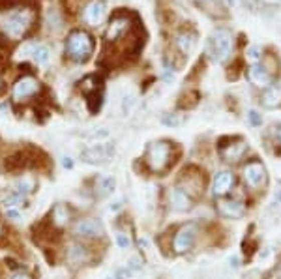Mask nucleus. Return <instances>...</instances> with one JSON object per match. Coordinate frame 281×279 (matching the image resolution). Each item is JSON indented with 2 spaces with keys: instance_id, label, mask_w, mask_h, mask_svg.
<instances>
[{
  "instance_id": "nucleus-1",
  "label": "nucleus",
  "mask_w": 281,
  "mask_h": 279,
  "mask_svg": "<svg viewBox=\"0 0 281 279\" xmlns=\"http://www.w3.org/2000/svg\"><path fill=\"white\" fill-rule=\"evenodd\" d=\"M94 51V43H92V38L83 32V30H73L70 36H68V42H66V55L77 62H84L88 60Z\"/></svg>"
},
{
  "instance_id": "nucleus-2",
  "label": "nucleus",
  "mask_w": 281,
  "mask_h": 279,
  "mask_svg": "<svg viewBox=\"0 0 281 279\" xmlns=\"http://www.w3.org/2000/svg\"><path fill=\"white\" fill-rule=\"evenodd\" d=\"M173 159V146L167 141H156L147 148V161L148 169L154 172L165 171Z\"/></svg>"
},
{
  "instance_id": "nucleus-3",
  "label": "nucleus",
  "mask_w": 281,
  "mask_h": 279,
  "mask_svg": "<svg viewBox=\"0 0 281 279\" xmlns=\"http://www.w3.org/2000/svg\"><path fill=\"white\" fill-rule=\"evenodd\" d=\"M34 21V14L30 10H15L12 14H8L6 21H4V29H6L8 36L19 40L28 32Z\"/></svg>"
},
{
  "instance_id": "nucleus-4",
  "label": "nucleus",
  "mask_w": 281,
  "mask_h": 279,
  "mask_svg": "<svg viewBox=\"0 0 281 279\" xmlns=\"http://www.w3.org/2000/svg\"><path fill=\"white\" fill-rule=\"evenodd\" d=\"M232 47V36L229 30L218 29L214 30V34L210 36V51L212 57L216 58L218 62H225L229 55H231Z\"/></svg>"
},
{
  "instance_id": "nucleus-5",
  "label": "nucleus",
  "mask_w": 281,
  "mask_h": 279,
  "mask_svg": "<svg viewBox=\"0 0 281 279\" xmlns=\"http://www.w3.org/2000/svg\"><path fill=\"white\" fill-rule=\"evenodd\" d=\"M129 30H131V17L124 14L114 15L111 21H109V27L105 30V42L116 43L120 40H126Z\"/></svg>"
},
{
  "instance_id": "nucleus-6",
  "label": "nucleus",
  "mask_w": 281,
  "mask_h": 279,
  "mask_svg": "<svg viewBox=\"0 0 281 279\" xmlns=\"http://www.w3.org/2000/svg\"><path fill=\"white\" fill-rule=\"evenodd\" d=\"M112 156H114V146H112L111 143L92 144V146H86V148L81 152L83 161L90 165H103V163H107Z\"/></svg>"
},
{
  "instance_id": "nucleus-7",
  "label": "nucleus",
  "mask_w": 281,
  "mask_h": 279,
  "mask_svg": "<svg viewBox=\"0 0 281 279\" xmlns=\"http://www.w3.org/2000/svg\"><path fill=\"white\" fill-rule=\"evenodd\" d=\"M197 238V227L193 223H188V225H182L178 232L175 234V242H173V249L175 253H186L193 247V242Z\"/></svg>"
},
{
  "instance_id": "nucleus-8",
  "label": "nucleus",
  "mask_w": 281,
  "mask_h": 279,
  "mask_svg": "<svg viewBox=\"0 0 281 279\" xmlns=\"http://www.w3.org/2000/svg\"><path fill=\"white\" fill-rule=\"evenodd\" d=\"M244 182L251 189H259L266 184V169L260 161H249L244 167Z\"/></svg>"
},
{
  "instance_id": "nucleus-9",
  "label": "nucleus",
  "mask_w": 281,
  "mask_h": 279,
  "mask_svg": "<svg viewBox=\"0 0 281 279\" xmlns=\"http://www.w3.org/2000/svg\"><path fill=\"white\" fill-rule=\"evenodd\" d=\"M40 92V83L32 75H25L14 85V100L15 101H27Z\"/></svg>"
},
{
  "instance_id": "nucleus-10",
  "label": "nucleus",
  "mask_w": 281,
  "mask_h": 279,
  "mask_svg": "<svg viewBox=\"0 0 281 279\" xmlns=\"http://www.w3.org/2000/svg\"><path fill=\"white\" fill-rule=\"evenodd\" d=\"M103 223L99 219H94V217H86V219H79L73 227V232L77 236L83 238H98L103 234Z\"/></svg>"
},
{
  "instance_id": "nucleus-11",
  "label": "nucleus",
  "mask_w": 281,
  "mask_h": 279,
  "mask_svg": "<svg viewBox=\"0 0 281 279\" xmlns=\"http://www.w3.org/2000/svg\"><path fill=\"white\" fill-rule=\"evenodd\" d=\"M105 15H107V8L101 0H90L83 10V19L88 23L90 27L101 25L103 19H105Z\"/></svg>"
},
{
  "instance_id": "nucleus-12",
  "label": "nucleus",
  "mask_w": 281,
  "mask_h": 279,
  "mask_svg": "<svg viewBox=\"0 0 281 279\" xmlns=\"http://www.w3.org/2000/svg\"><path fill=\"white\" fill-rule=\"evenodd\" d=\"M232 186H234V176H232V172L221 171L214 176V182H212V193L216 195V197H223V195H227L229 191H231Z\"/></svg>"
},
{
  "instance_id": "nucleus-13",
  "label": "nucleus",
  "mask_w": 281,
  "mask_h": 279,
  "mask_svg": "<svg viewBox=\"0 0 281 279\" xmlns=\"http://www.w3.org/2000/svg\"><path fill=\"white\" fill-rule=\"evenodd\" d=\"M247 79L249 83L255 86H259V88H268V86L272 85V75L268 73V70L264 66H251L249 70H247Z\"/></svg>"
},
{
  "instance_id": "nucleus-14",
  "label": "nucleus",
  "mask_w": 281,
  "mask_h": 279,
  "mask_svg": "<svg viewBox=\"0 0 281 279\" xmlns=\"http://www.w3.org/2000/svg\"><path fill=\"white\" fill-rule=\"evenodd\" d=\"M246 152H247V143L238 141V143H231V144H227V146H223L219 154H221V158H223L225 161L236 163V161H240V159L246 156Z\"/></svg>"
},
{
  "instance_id": "nucleus-15",
  "label": "nucleus",
  "mask_w": 281,
  "mask_h": 279,
  "mask_svg": "<svg viewBox=\"0 0 281 279\" xmlns=\"http://www.w3.org/2000/svg\"><path fill=\"white\" fill-rule=\"evenodd\" d=\"M169 200H171L173 210H176V212H186L191 208V197L178 186L169 191Z\"/></svg>"
},
{
  "instance_id": "nucleus-16",
  "label": "nucleus",
  "mask_w": 281,
  "mask_h": 279,
  "mask_svg": "<svg viewBox=\"0 0 281 279\" xmlns=\"http://www.w3.org/2000/svg\"><path fill=\"white\" fill-rule=\"evenodd\" d=\"M180 184H182V186H178V187H182L184 191H186V193L193 199V197H197V195H201V189H203L204 182L199 174H193V172H184V178L180 180Z\"/></svg>"
},
{
  "instance_id": "nucleus-17",
  "label": "nucleus",
  "mask_w": 281,
  "mask_h": 279,
  "mask_svg": "<svg viewBox=\"0 0 281 279\" xmlns=\"http://www.w3.org/2000/svg\"><path fill=\"white\" fill-rule=\"evenodd\" d=\"M218 210L219 214L223 215V217H242L244 212H246V208L244 204L240 202V200H234V199H225V200H219L218 202Z\"/></svg>"
},
{
  "instance_id": "nucleus-18",
  "label": "nucleus",
  "mask_w": 281,
  "mask_h": 279,
  "mask_svg": "<svg viewBox=\"0 0 281 279\" xmlns=\"http://www.w3.org/2000/svg\"><path fill=\"white\" fill-rule=\"evenodd\" d=\"M175 45L182 55H190L191 51H193V47H195V34L188 32V30L178 32L175 36Z\"/></svg>"
},
{
  "instance_id": "nucleus-19",
  "label": "nucleus",
  "mask_w": 281,
  "mask_h": 279,
  "mask_svg": "<svg viewBox=\"0 0 281 279\" xmlns=\"http://www.w3.org/2000/svg\"><path fill=\"white\" fill-rule=\"evenodd\" d=\"M260 103L266 109H275L281 105V86H268L260 96Z\"/></svg>"
},
{
  "instance_id": "nucleus-20",
  "label": "nucleus",
  "mask_w": 281,
  "mask_h": 279,
  "mask_svg": "<svg viewBox=\"0 0 281 279\" xmlns=\"http://www.w3.org/2000/svg\"><path fill=\"white\" fill-rule=\"evenodd\" d=\"M195 2L201 8H204L210 15H216V17H225L227 15L223 0H195Z\"/></svg>"
},
{
  "instance_id": "nucleus-21",
  "label": "nucleus",
  "mask_w": 281,
  "mask_h": 279,
  "mask_svg": "<svg viewBox=\"0 0 281 279\" xmlns=\"http://www.w3.org/2000/svg\"><path fill=\"white\" fill-rule=\"evenodd\" d=\"M68 257H70V260L73 262V264L79 266V264H84V262L90 258V255H88L86 247L79 245V243H73V245H71V249H70V253H68Z\"/></svg>"
},
{
  "instance_id": "nucleus-22",
  "label": "nucleus",
  "mask_w": 281,
  "mask_h": 279,
  "mask_svg": "<svg viewBox=\"0 0 281 279\" xmlns=\"http://www.w3.org/2000/svg\"><path fill=\"white\" fill-rule=\"evenodd\" d=\"M53 221H55L56 227H64L66 223L70 221V210L64 204H56L55 210H53Z\"/></svg>"
},
{
  "instance_id": "nucleus-23",
  "label": "nucleus",
  "mask_w": 281,
  "mask_h": 279,
  "mask_svg": "<svg viewBox=\"0 0 281 279\" xmlns=\"http://www.w3.org/2000/svg\"><path fill=\"white\" fill-rule=\"evenodd\" d=\"M114 186H116V182H114V178H112V176H99L98 182H96L98 193L101 195V197H105V195L112 193Z\"/></svg>"
},
{
  "instance_id": "nucleus-24",
  "label": "nucleus",
  "mask_w": 281,
  "mask_h": 279,
  "mask_svg": "<svg viewBox=\"0 0 281 279\" xmlns=\"http://www.w3.org/2000/svg\"><path fill=\"white\" fill-rule=\"evenodd\" d=\"M32 57H34V60H36V62H38L40 66H45L47 62H49V58H51V51L47 49L45 45H38Z\"/></svg>"
},
{
  "instance_id": "nucleus-25",
  "label": "nucleus",
  "mask_w": 281,
  "mask_h": 279,
  "mask_svg": "<svg viewBox=\"0 0 281 279\" xmlns=\"http://www.w3.org/2000/svg\"><path fill=\"white\" fill-rule=\"evenodd\" d=\"M162 122L165 126H169V128H178L184 122V118H182V115H178V113H169V115H163Z\"/></svg>"
},
{
  "instance_id": "nucleus-26",
  "label": "nucleus",
  "mask_w": 281,
  "mask_h": 279,
  "mask_svg": "<svg viewBox=\"0 0 281 279\" xmlns=\"http://www.w3.org/2000/svg\"><path fill=\"white\" fill-rule=\"evenodd\" d=\"M246 57H247V62H249V64L257 66L260 60H262V49H260V47H249Z\"/></svg>"
},
{
  "instance_id": "nucleus-27",
  "label": "nucleus",
  "mask_w": 281,
  "mask_h": 279,
  "mask_svg": "<svg viewBox=\"0 0 281 279\" xmlns=\"http://www.w3.org/2000/svg\"><path fill=\"white\" fill-rule=\"evenodd\" d=\"M36 47H38V43H25L23 47H19V49H17L15 57H17V58H27L28 55H34Z\"/></svg>"
},
{
  "instance_id": "nucleus-28",
  "label": "nucleus",
  "mask_w": 281,
  "mask_h": 279,
  "mask_svg": "<svg viewBox=\"0 0 281 279\" xmlns=\"http://www.w3.org/2000/svg\"><path fill=\"white\" fill-rule=\"evenodd\" d=\"M30 189H32V182H30L28 178L19 180V182L15 184V193L21 195V197H23V195H27L28 191H30Z\"/></svg>"
},
{
  "instance_id": "nucleus-29",
  "label": "nucleus",
  "mask_w": 281,
  "mask_h": 279,
  "mask_svg": "<svg viewBox=\"0 0 281 279\" xmlns=\"http://www.w3.org/2000/svg\"><path fill=\"white\" fill-rule=\"evenodd\" d=\"M116 243H118L120 249H127L129 247V238H127V234H124V232H116Z\"/></svg>"
},
{
  "instance_id": "nucleus-30",
  "label": "nucleus",
  "mask_w": 281,
  "mask_h": 279,
  "mask_svg": "<svg viewBox=\"0 0 281 279\" xmlns=\"http://www.w3.org/2000/svg\"><path fill=\"white\" fill-rule=\"evenodd\" d=\"M268 135L274 139L275 144H281V126H272L268 129Z\"/></svg>"
},
{
  "instance_id": "nucleus-31",
  "label": "nucleus",
  "mask_w": 281,
  "mask_h": 279,
  "mask_svg": "<svg viewBox=\"0 0 281 279\" xmlns=\"http://www.w3.org/2000/svg\"><path fill=\"white\" fill-rule=\"evenodd\" d=\"M131 273H133V272H131L127 266H124V268H118V270L114 272V277H116V279H127L129 275H131Z\"/></svg>"
},
{
  "instance_id": "nucleus-32",
  "label": "nucleus",
  "mask_w": 281,
  "mask_h": 279,
  "mask_svg": "<svg viewBox=\"0 0 281 279\" xmlns=\"http://www.w3.org/2000/svg\"><path fill=\"white\" fill-rule=\"evenodd\" d=\"M127 268H129V270H131V272H137V270H139L140 268V260L137 257H133V258H129V262H127Z\"/></svg>"
},
{
  "instance_id": "nucleus-33",
  "label": "nucleus",
  "mask_w": 281,
  "mask_h": 279,
  "mask_svg": "<svg viewBox=\"0 0 281 279\" xmlns=\"http://www.w3.org/2000/svg\"><path fill=\"white\" fill-rule=\"evenodd\" d=\"M133 103H135V100L129 96V98H124V103H122V109L126 111V113H129L131 111V107H133Z\"/></svg>"
},
{
  "instance_id": "nucleus-34",
  "label": "nucleus",
  "mask_w": 281,
  "mask_h": 279,
  "mask_svg": "<svg viewBox=\"0 0 281 279\" xmlns=\"http://www.w3.org/2000/svg\"><path fill=\"white\" fill-rule=\"evenodd\" d=\"M249 120H251V124L253 126H259L260 122V116H259V113H257V111H249Z\"/></svg>"
},
{
  "instance_id": "nucleus-35",
  "label": "nucleus",
  "mask_w": 281,
  "mask_h": 279,
  "mask_svg": "<svg viewBox=\"0 0 281 279\" xmlns=\"http://www.w3.org/2000/svg\"><path fill=\"white\" fill-rule=\"evenodd\" d=\"M62 167L64 169H73V161H71V158H62Z\"/></svg>"
},
{
  "instance_id": "nucleus-36",
  "label": "nucleus",
  "mask_w": 281,
  "mask_h": 279,
  "mask_svg": "<svg viewBox=\"0 0 281 279\" xmlns=\"http://www.w3.org/2000/svg\"><path fill=\"white\" fill-rule=\"evenodd\" d=\"M120 208H122V200H114L111 204V212H118Z\"/></svg>"
},
{
  "instance_id": "nucleus-37",
  "label": "nucleus",
  "mask_w": 281,
  "mask_h": 279,
  "mask_svg": "<svg viewBox=\"0 0 281 279\" xmlns=\"http://www.w3.org/2000/svg\"><path fill=\"white\" fill-rule=\"evenodd\" d=\"M8 217H12V219H19L21 214H19L17 210H8Z\"/></svg>"
},
{
  "instance_id": "nucleus-38",
  "label": "nucleus",
  "mask_w": 281,
  "mask_h": 279,
  "mask_svg": "<svg viewBox=\"0 0 281 279\" xmlns=\"http://www.w3.org/2000/svg\"><path fill=\"white\" fill-rule=\"evenodd\" d=\"M229 262H231V266H232V268H238V257H231V258H229Z\"/></svg>"
},
{
  "instance_id": "nucleus-39",
  "label": "nucleus",
  "mask_w": 281,
  "mask_h": 279,
  "mask_svg": "<svg viewBox=\"0 0 281 279\" xmlns=\"http://www.w3.org/2000/svg\"><path fill=\"white\" fill-rule=\"evenodd\" d=\"M264 4H268V6H277V4H281V0H262Z\"/></svg>"
},
{
  "instance_id": "nucleus-40",
  "label": "nucleus",
  "mask_w": 281,
  "mask_h": 279,
  "mask_svg": "<svg viewBox=\"0 0 281 279\" xmlns=\"http://www.w3.org/2000/svg\"><path fill=\"white\" fill-rule=\"evenodd\" d=\"M14 279H28L27 275H23V273H17V275H14Z\"/></svg>"
},
{
  "instance_id": "nucleus-41",
  "label": "nucleus",
  "mask_w": 281,
  "mask_h": 279,
  "mask_svg": "<svg viewBox=\"0 0 281 279\" xmlns=\"http://www.w3.org/2000/svg\"><path fill=\"white\" fill-rule=\"evenodd\" d=\"M274 279H281V268H279V272H277V273L274 275Z\"/></svg>"
},
{
  "instance_id": "nucleus-42",
  "label": "nucleus",
  "mask_w": 281,
  "mask_h": 279,
  "mask_svg": "<svg viewBox=\"0 0 281 279\" xmlns=\"http://www.w3.org/2000/svg\"><path fill=\"white\" fill-rule=\"evenodd\" d=\"M229 2H234V0H229Z\"/></svg>"
},
{
  "instance_id": "nucleus-43",
  "label": "nucleus",
  "mask_w": 281,
  "mask_h": 279,
  "mask_svg": "<svg viewBox=\"0 0 281 279\" xmlns=\"http://www.w3.org/2000/svg\"><path fill=\"white\" fill-rule=\"evenodd\" d=\"M0 232H2V227H0Z\"/></svg>"
},
{
  "instance_id": "nucleus-44",
  "label": "nucleus",
  "mask_w": 281,
  "mask_h": 279,
  "mask_svg": "<svg viewBox=\"0 0 281 279\" xmlns=\"http://www.w3.org/2000/svg\"><path fill=\"white\" fill-rule=\"evenodd\" d=\"M0 85H2V81H0Z\"/></svg>"
}]
</instances>
